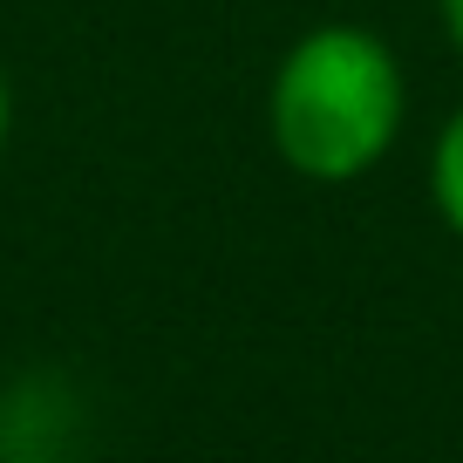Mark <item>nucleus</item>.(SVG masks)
Listing matches in <instances>:
<instances>
[{
  "label": "nucleus",
  "instance_id": "obj_1",
  "mask_svg": "<svg viewBox=\"0 0 463 463\" xmlns=\"http://www.w3.org/2000/svg\"><path fill=\"white\" fill-rule=\"evenodd\" d=\"M409 82L395 48L362 21H320L266 82V137L279 164L307 184H354L368 177L402 137Z\"/></svg>",
  "mask_w": 463,
  "mask_h": 463
},
{
  "label": "nucleus",
  "instance_id": "obj_2",
  "mask_svg": "<svg viewBox=\"0 0 463 463\" xmlns=\"http://www.w3.org/2000/svg\"><path fill=\"white\" fill-rule=\"evenodd\" d=\"M430 204H436V218L463 239V102L449 109L443 130H436V150H430Z\"/></svg>",
  "mask_w": 463,
  "mask_h": 463
},
{
  "label": "nucleus",
  "instance_id": "obj_3",
  "mask_svg": "<svg viewBox=\"0 0 463 463\" xmlns=\"http://www.w3.org/2000/svg\"><path fill=\"white\" fill-rule=\"evenodd\" d=\"M436 14H443V34H449V48H457V61H463V0H436Z\"/></svg>",
  "mask_w": 463,
  "mask_h": 463
},
{
  "label": "nucleus",
  "instance_id": "obj_4",
  "mask_svg": "<svg viewBox=\"0 0 463 463\" xmlns=\"http://www.w3.org/2000/svg\"><path fill=\"white\" fill-rule=\"evenodd\" d=\"M7 137H14V82L0 69V150H7Z\"/></svg>",
  "mask_w": 463,
  "mask_h": 463
}]
</instances>
